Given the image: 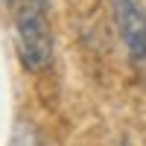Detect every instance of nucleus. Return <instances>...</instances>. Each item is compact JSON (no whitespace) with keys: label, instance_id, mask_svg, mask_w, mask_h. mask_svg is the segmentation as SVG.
Masks as SVG:
<instances>
[{"label":"nucleus","instance_id":"1","mask_svg":"<svg viewBox=\"0 0 146 146\" xmlns=\"http://www.w3.org/2000/svg\"><path fill=\"white\" fill-rule=\"evenodd\" d=\"M15 47L23 67L41 73L53 64V29L47 21V6L23 0L15 18Z\"/></svg>","mask_w":146,"mask_h":146},{"label":"nucleus","instance_id":"2","mask_svg":"<svg viewBox=\"0 0 146 146\" xmlns=\"http://www.w3.org/2000/svg\"><path fill=\"white\" fill-rule=\"evenodd\" d=\"M114 23L131 64L146 67V6L143 0H111Z\"/></svg>","mask_w":146,"mask_h":146},{"label":"nucleus","instance_id":"3","mask_svg":"<svg viewBox=\"0 0 146 146\" xmlns=\"http://www.w3.org/2000/svg\"><path fill=\"white\" fill-rule=\"evenodd\" d=\"M12 146H38V137L32 135V129H21L12 140Z\"/></svg>","mask_w":146,"mask_h":146},{"label":"nucleus","instance_id":"4","mask_svg":"<svg viewBox=\"0 0 146 146\" xmlns=\"http://www.w3.org/2000/svg\"><path fill=\"white\" fill-rule=\"evenodd\" d=\"M35 3H41V6H47V3H50V0H35Z\"/></svg>","mask_w":146,"mask_h":146}]
</instances>
